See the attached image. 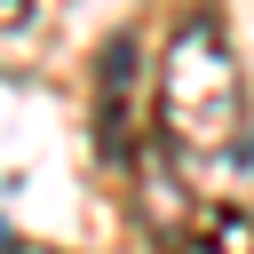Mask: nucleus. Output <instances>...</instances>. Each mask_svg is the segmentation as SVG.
Masks as SVG:
<instances>
[{
  "label": "nucleus",
  "instance_id": "f257e3e1",
  "mask_svg": "<svg viewBox=\"0 0 254 254\" xmlns=\"http://www.w3.org/2000/svg\"><path fill=\"white\" fill-rule=\"evenodd\" d=\"M159 127L175 143V159H230L246 135V87H238V56L222 40V16L198 8L167 64H159Z\"/></svg>",
  "mask_w": 254,
  "mask_h": 254
},
{
  "label": "nucleus",
  "instance_id": "f03ea898",
  "mask_svg": "<svg viewBox=\"0 0 254 254\" xmlns=\"http://www.w3.org/2000/svg\"><path fill=\"white\" fill-rule=\"evenodd\" d=\"M135 214H143V230L159 246H183L198 230V206H190V190L175 175V143L167 151H135Z\"/></svg>",
  "mask_w": 254,
  "mask_h": 254
},
{
  "label": "nucleus",
  "instance_id": "7ed1b4c3",
  "mask_svg": "<svg viewBox=\"0 0 254 254\" xmlns=\"http://www.w3.org/2000/svg\"><path fill=\"white\" fill-rule=\"evenodd\" d=\"M175 254H254V214H238V206H206L198 230H190Z\"/></svg>",
  "mask_w": 254,
  "mask_h": 254
}]
</instances>
